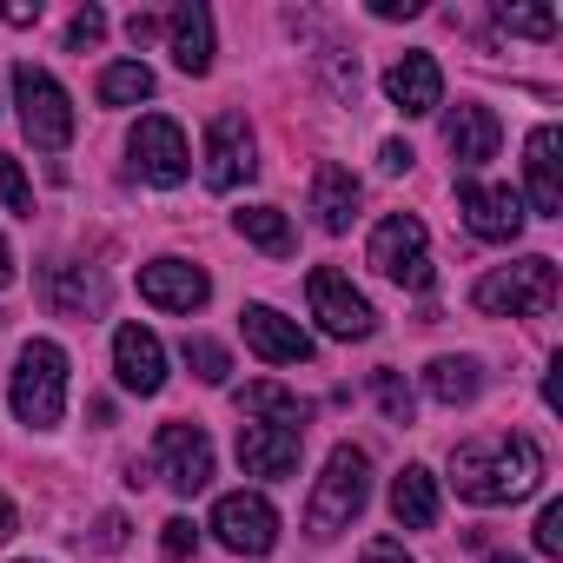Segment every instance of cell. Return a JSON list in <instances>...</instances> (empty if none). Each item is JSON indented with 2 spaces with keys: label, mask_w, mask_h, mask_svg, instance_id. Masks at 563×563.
<instances>
[{
  "label": "cell",
  "mask_w": 563,
  "mask_h": 563,
  "mask_svg": "<svg viewBox=\"0 0 563 563\" xmlns=\"http://www.w3.org/2000/svg\"><path fill=\"white\" fill-rule=\"evenodd\" d=\"M126 153H133V166H140V179H153V186H179V179L192 173V153H186V133H179V120H166V113H146V120L133 126V140H126Z\"/></svg>",
  "instance_id": "obj_9"
},
{
  "label": "cell",
  "mask_w": 563,
  "mask_h": 563,
  "mask_svg": "<svg viewBox=\"0 0 563 563\" xmlns=\"http://www.w3.org/2000/svg\"><path fill=\"white\" fill-rule=\"evenodd\" d=\"M497 140H504V126H497V113L477 107V100H464V107L444 120V146H451L457 166H484V159H497Z\"/></svg>",
  "instance_id": "obj_18"
},
{
  "label": "cell",
  "mask_w": 563,
  "mask_h": 563,
  "mask_svg": "<svg viewBox=\"0 0 563 563\" xmlns=\"http://www.w3.org/2000/svg\"><path fill=\"white\" fill-rule=\"evenodd\" d=\"M537 550H543V556H563V504H556V497L537 510Z\"/></svg>",
  "instance_id": "obj_34"
},
{
  "label": "cell",
  "mask_w": 563,
  "mask_h": 563,
  "mask_svg": "<svg viewBox=\"0 0 563 563\" xmlns=\"http://www.w3.org/2000/svg\"><path fill=\"white\" fill-rule=\"evenodd\" d=\"M159 530H166V537H159V550H166V563H186V556L199 550V530H192V517H166Z\"/></svg>",
  "instance_id": "obj_32"
},
{
  "label": "cell",
  "mask_w": 563,
  "mask_h": 563,
  "mask_svg": "<svg viewBox=\"0 0 563 563\" xmlns=\"http://www.w3.org/2000/svg\"><path fill=\"white\" fill-rule=\"evenodd\" d=\"M471 306L484 319H550L556 312V258H517V265H497L471 286Z\"/></svg>",
  "instance_id": "obj_2"
},
{
  "label": "cell",
  "mask_w": 563,
  "mask_h": 563,
  "mask_svg": "<svg viewBox=\"0 0 563 563\" xmlns=\"http://www.w3.org/2000/svg\"><path fill=\"white\" fill-rule=\"evenodd\" d=\"M457 212H464V219H471V232H477V239H490V245H504V239H517V232H523V199H517L510 186L457 179Z\"/></svg>",
  "instance_id": "obj_13"
},
{
  "label": "cell",
  "mask_w": 563,
  "mask_h": 563,
  "mask_svg": "<svg viewBox=\"0 0 563 563\" xmlns=\"http://www.w3.org/2000/svg\"><path fill=\"white\" fill-rule=\"evenodd\" d=\"M93 543H100V550H120V543H126V517H120V510H107V517H100V530H93Z\"/></svg>",
  "instance_id": "obj_36"
},
{
  "label": "cell",
  "mask_w": 563,
  "mask_h": 563,
  "mask_svg": "<svg viewBox=\"0 0 563 563\" xmlns=\"http://www.w3.org/2000/svg\"><path fill=\"white\" fill-rule=\"evenodd\" d=\"M8 405H14V418L34 424V431L60 424V411H67V352H60L54 339H27V345H21V358H14V372H8Z\"/></svg>",
  "instance_id": "obj_3"
},
{
  "label": "cell",
  "mask_w": 563,
  "mask_h": 563,
  "mask_svg": "<svg viewBox=\"0 0 563 563\" xmlns=\"http://www.w3.org/2000/svg\"><path fill=\"white\" fill-rule=\"evenodd\" d=\"M93 93H100V107H140V100H153V67L146 60H113Z\"/></svg>",
  "instance_id": "obj_25"
},
{
  "label": "cell",
  "mask_w": 563,
  "mask_h": 563,
  "mask_svg": "<svg viewBox=\"0 0 563 563\" xmlns=\"http://www.w3.org/2000/svg\"><path fill=\"white\" fill-rule=\"evenodd\" d=\"M372 14H378V21H411V14H418V0H378Z\"/></svg>",
  "instance_id": "obj_39"
},
{
  "label": "cell",
  "mask_w": 563,
  "mask_h": 563,
  "mask_svg": "<svg viewBox=\"0 0 563 563\" xmlns=\"http://www.w3.org/2000/svg\"><path fill=\"white\" fill-rule=\"evenodd\" d=\"M484 563H523V556H484Z\"/></svg>",
  "instance_id": "obj_43"
},
{
  "label": "cell",
  "mask_w": 563,
  "mask_h": 563,
  "mask_svg": "<svg viewBox=\"0 0 563 563\" xmlns=\"http://www.w3.org/2000/svg\"><path fill=\"white\" fill-rule=\"evenodd\" d=\"M0 206L21 212V219H34V186L21 179V159H8V153H0Z\"/></svg>",
  "instance_id": "obj_30"
},
{
  "label": "cell",
  "mask_w": 563,
  "mask_h": 563,
  "mask_svg": "<svg viewBox=\"0 0 563 563\" xmlns=\"http://www.w3.org/2000/svg\"><path fill=\"white\" fill-rule=\"evenodd\" d=\"M378 166H385V173H405V166H411V146H405V140H385V146H378Z\"/></svg>",
  "instance_id": "obj_38"
},
{
  "label": "cell",
  "mask_w": 563,
  "mask_h": 563,
  "mask_svg": "<svg viewBox=\"0 0 563 563\" xmlns=\"http://www.w3.org/2000/svg\"><path fill=\"white\" fill-rule=\"evenodd\" d=\"M372 272L391 278V286H405V292H431L438 272H431V232H424L418 212L378 219V232H372Z\"/></svg>",
  "instance_id": "obj_5"
},
{
  "label": "cell",
  "mask_w": 563,
  "mask_h": 563,
  "mask_svg": "<svg viewBox=\"0 0 563 563\" xmlns=\"http://www.w3.org/2000/svg\"><path fill=\"white\" fill-rule=\"evenodd\" d=\"M166 41H173V60H179V74H212V14L199 8V0H186V8H173L166 14Z\"/></svg>",
  "instance_id": "obj_19"
},
{
  "label": "cell",
  "mask_w": 563,
  "mask_h": 563,
  "mask_svg": "<svg viewBox=\"0 0 563 563\" xmlns=\"http://www.w3.org/2000/svg\"><path fill=\"white\" fill-rule=\"evenodd\" d=\"M258 173V159H252V126H245V113H219L212 126H206V186L212 192H232V186H245Z\"/></svg>",
  "instance_id": "obj_11"
},
{
  "label": "cell",
  "mask_w": 563,
  "mask_h": 563,
  "mask_svg": "<svg viewBox=\"0 0 563 563\" xmlns=\"http://www.w3.org/2000/svg\"><path fill=\"white\" fill-rule=\"evenodd\" d=\"M299 457H306V431L272 424V418H245L239 424V464H245V477H292Z\"/></svg>",
  "instance_id": "obj_10"
},
{
  "label": "cell",
  "mask_w": 563,
  "mask_h": 563,
  "mask_svg": "<svg viewBox=\"0 0 563 563\" xmlns=\"http://www.w3.org/2000/svg\"><path fill=\"white\" fill-rule=\"evenodd\" d=\"M497 21H504L510 34H530V41H550V34H556V14H550V8H497Z\"/></svg>",
  "instance_id": "obj_31"
},
{
  "label": "cell",
  "mask_w": 563,
  "mask_h": 563,
  "mask_svg": "<svg viewBox=\"0 0 563 563\" xmlns=\"http://www.w3.org/2000/svg\"><path fill=\"white\" fill-rule=\"evenodd\" d=\"M358 563H418V556H405V543L398 537H378V543H365V556Z\"/></svg>",
  "instance_id": "obj_35"
},
{
  "label": "cell",
  "mask_w": 563,
  "mask_h": 563,
  "mask_svg": "<svg viewBox=\"0 0 563 563\" xmlns=\"http://www.w3.org/2000/svg\"><path fill=\"white\" fill-rule=\"evenodd\" d=\"M212 530H219V543H225L232 556H272V543H278V510H272L258 490H225V497L212 504Z\"/></svg>",
  "instance_id": "obj_8"
},
{
  "label": "cell",
  "mask_w": 563,
  "mask_h": 563,
  "mask_svg": "<svg viewBox=\"0 0 563 563\" xmlns=\"http://www.w3.org/2000/svg\"><path fill=\"white\" fill-rule=\"evenodd\" d=\"M365 497H372V457L358 451V444H339L332 457H325V477L312 484V504H306V530L325 543V537H339V530H352L358 523V510H365Z\"/></svg>",
  "instance_id": "obj_4"
},
{
  "label": "cell",
  "mask_w": 563,
  "mask_h": 563,
  "mask_svg": "<svg viewBox=\"0 0 563 563\" xmlns=\"http://www.w3.org/2000/svg\"><path fill=\"white\" fill-rule=\"evenodd\" d=\"M385 93H391V107H398L405 120H424V113L444 107V74H438L431 54H405V60L385 74Z\"/></svg>",
  "instance_id": "obj_17"
},
{
  "label": "cell",
  "mask_w": 563,
  "mask_h": 563,
  "mask_svg": "<svg viewBox=\"0 0 563 563\" xmlns=\"http://www.w3.org/2000/svg\"><path fill=\"white\" fill-rule=\"evenodd\" d=\"M159 471L179 497H199L212 484V438L199 424H159Z\"/></svg>",
  "instance_id": "obj_12"
},
{
  "label": "cell",
  "mask_w": 563,
  "mask_h": 563,
  "mask_svg": "<svg viewBox=\"0 0 563 563\" xmlns=\"http://www.w3.org/2000/svg\"><path fill=\"white\" fill-rule=\"evenodd\" d=\"M140 299L159 312H199L212 299V278L186 258H153V265H140Z\"/></svg>",
  "instance_id": "obj_14"
},
{
  "label": "cell",
  "mask_w": 563,
  "mask_h": 563,
  "mask_svg": "<svg viewBox=\"0 0 563 563\" xmlns=\"http://www.w3.org/2000/svg\"><path fill=\"white\" fill-rule=\"evenodd\" d=\"M451 484L471 504H517L543 484V451L523 431H490V438H464L451 451Z\"/></svg>",
  "instance_id": "obj_1"
},
{
  "label": "cell",
  "mask_w": 563,
  "mask_h": 563,
  "mask_svg": "<svg viewBox=\"0 0 563 563\" xmlns=\"http://www.w3.org/2000/svg\"><path fill=\"white\" fill-rule=\"evenodd\" d=\"M306 299H312V319H319L332 339H372V332H378V312L365 306V292L352 286L339 265H312Z\"/></svg>",
  "instance_id": "obj_7"
},
{
  "label": "cell",
  "mask_w": 563,
  "mask_h": 563,
  "mask_svg": "<svg viewBox=\"0 0 563 563\" xmlns=\"http://www.w3.org/2000/svg\"><path fill=\"white\" fill-rule=\"evenodd\" d=\"M153 34H159V21H153V14H133V21H126V41H133V47H146Z\"/></svg>",
  "instance_id": "obj_40"
},
{
  "label": "cell",
  "mask_w": 563,
  "mask_h": 563,
  "mask_svg": "<svg viewBox=\"0 0 563 563\" xmlns=\"http://www.w3.org/2000/svg\"><path fill=\"white\" fill-rule=\"evenodd\" d=\"M47 306H54L60 319H100L107 286H100L87 265H47Z\"/></svg>",
  "instance_id": "obj_22"
},
{
  "label": "cell",
  "mask_w": 563,
  "mask_h": 563,
  "mask_svg": "<svg viewBox=\"0 0 563 563\" xmlns=\"http://www.w3.org/2000/svg\"><path fill=\"white\" fill-rule=\"evenodd\" d=\"M556 146H563V133H556V126H537V133H530V146H523L530 206H537L543 219H556V212H563V173H556Z\"/></svg>",
  "instance_id": "obj_20"
},
{
  "label": "cell",
  "mask_w": 563,
  "mask_h": 563,
  "mask_svg": "<svg viewBox=\"0 0 563 563\" xmlns=\"http://www.w3.org/2000/svg\"><path fill=\"white\" fill-rule=\"evenodd\" d=\"M424 385H431L438 405H471V398L484 391V372H477V358H438V365L424 372Z\"/></svg>",
  "instance_id": "obj_26"
},
{
  "label": "cell",
  "mask_w": 563,
  "mask_h": 563,
  "mask_svg": "<svg viewBox=\"0 0 563 563\" xmlns=\"http://www.w3.org/2000/svg\"><path fill=\"white\" fill-rule=\"evenodd\" d=\"M113 372H120L126 391L153 398V391L166 385V345H159L146 325H120V332H113Z\"/></svg>",
  "instance_id": "obj_16"
},
{
  "label": "cell",
  "mask_w": 563,
  "mask_h": 563,
  "mask_svg": "<svg viewBox=\"0 0 563 563\" xmlns=\"http://www.w3.org/2000/svg\"><path fill=\"white\" fill-rule=\"evenodd\" d=\"M372 398H378V411H385L391 424H411V411H418V398H411V385H405L398 372H378V378H372Z\"/></svg>",
  "instance_id": "obj_29"
},
{
  "label": "cell",
  "mask_w": 563,
  "mask_h": 563,
  "mask_svg": "<svg viewBox=\"0 0 563 563\" xmlns=\"http://www.w3.org/2000/svg\"><path fill=\"white\" fill-rule=\"evenodd\" d=\"M391 517H398L405 530H431V523H438V477H431L424 464H405V471L391 477Z\"/></svg>",
  "instance_id": "obj_23"
},
{
  "label": "cell",
  "mask_w": 563,
  "mask_h": 563,
  "mask_svg": "<svg viewBox=\"0 0 563 563\" xmlns=\"http://www.w3.org/2000/svg\"><path fill=\"white\" fill-rule=\"evenodd\" d=\"M21 530V510H14V497H0V543H8Z\"/></svg>",
  "instance_id": "obj_41"
},
{
  "label": "cell",
  "mask_w": 563,
  "mask_h": 563,
  "mask_svg": "<svg viewBox=\"0 0 563 563\" xmlns=\"http://www.w3.org/2000/svg\"><path fill=\"white\" fill-rule=\"evenodd\" d=\"M239 411H258V418H272V424L306 431V398H299V391H286V385H272V378L245 385V391H239Z\"/></svg>",
  "instance_id": "obj_24"
},
{
  "label": "cell",
  "mask_w": 563,
  "mask_h": 563,
  "mask_svg": "<svg viewBox=\"0 0 563 563\" xmlns=\"http://www.w3.org/2000/svg\"><path fill=\"white\" fill-rule=\"evenodd\" d=\"M239 232H245L252 245H265L272 258L292 252V225H286V212H278V206H245V212H239Z\"/></svg>",
  "instance_id": "obj_27"
},
{
  "label": "cell",
  "mask_w": 563,
  "mask_h": 563,
  "mask_svg": "<svg viewBox=\"0 0 563 563\" xmlns=\"http://www.w3.org/2000/svg\"><path fill=\"white\" fill-rule=\"evenodd\" d=\"M179 358H186L192 378H206V385H225V378H232V358H225L219 339H192V332H186V339H179Z\"/></svg>",
  "instance_id": "obj_28"
},
{
  "label": "cell",
  "mask_w": 563,
  "mask_h": 563,
  "mask_svg": "<svg viewBox=\"0 0 563 563\" xmlns=\"http://www.w3.org/2000/svg\"><path fill=\"white\" fill-rule=\"evenodd\" d=\"M14 100H21V126H27V140H34L41 153H60V146L74 140V100H67V87H60L47 67L21 60V67H14Z\"/></svg>",
  "instance_id": "obj_6"
},
{
  "label": "cell",
  "mask_w": 563,
  "mask_h": 563,
  "mask_svg": "<svg viewBox=\"0 0 563 563\" xmlns=\"http://www.w3.org/2000/svg\"><path fill=\"white\" fill-rule=\"evenodd\" d=\"M14 286V252H8V239H0V292Z\"/></svg>",
  "instance_id": "obj_42"
},
{
  "label": "cell",
  "mask_w": 563,
  "mask_h": 563,
  "mask_svg": "<svg viewBox=\"0 0 563 563\" xmlns=\"http://www.w3.org/2000/svg\"><path fill=\"white\" fill-rule=\"evenodd\" d=\"M358 199H365V186L345 173V166H319L312 173V212H319V225L325 232H352V219H358Z\"/></svg>",
  "instance_id": "obj_21"
},
{
  "label": "cell",
  "mask_w": 563,
  "mask_h": 563,
  "mask_svg": "<svg viewBox=\"0 0 563 563\" xmlns=\"http://www.w3.org/2000/svg\"><path fill=\"white\" fill-rule=\"evenodd\" d=\"M239 332H245V345H252L265 365H306V358H312V339L299 332V319L272 312V306H245V312H239Z\"/></svg>",
  "instance_id": "obj_15"
},
{
  "label": "cell",
  "mask_w": 563,
  "mask_h": 563,
  "mask_svg": "<svg viewBox=\"0 0 563 563\" xmlns=\"http://www.w3.org/2000/svg\"><path fill=\"white\" fill-rule=\"evenodd\" d=\"M100 41H107V14H100V8H80L74 27H67V47L87 54V47H100Z\"/></svg>",
  "instance_id": "obj_33"
},
{
  "label": "cell",
  "mask_w": 563,
  "mask_h": 563,
  "mask_svg": "<svg viewBox=\"0 0 563 563\" xmlns=\"http://www.w3.org/2000/svg\"><path fill=\"white\" fill-rule=\"evenodd\" d=\"M0 21H8V27H34V21H41V0H34V8H27V0H8V8H0Z\"/></svg>",
  "instance_id": "obj_37"
}]
</instances>
